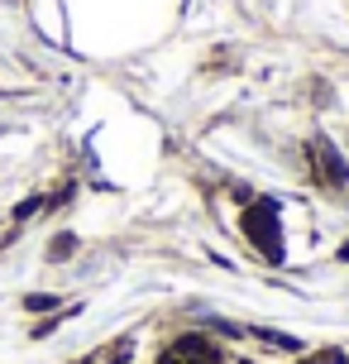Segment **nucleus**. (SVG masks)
Returning <instances> with one entry per match:
<instances>
[{
    "label": "nucleus",
    "mask_w": 349,
    "mask_h": 364,
    "mask_svg": "<svg viewBox=\"0 0 349 364\" xmlns=\"http://www.w3.org/2000/svg\"><path fill=\"white\" fill-rule=\"evenodd\" d=\"M244 235L254 240L263 259H282V230H277V206L273 201H254V206H244Z\"/></svg>",
    "instance_id": "1"
},
{
    "label": "nucleus",
    "mask_w": 349,
    "mask_h": 364,
    "mask_svg": "<svg viewBox=\"0 0 349 364\" xmlns=\"http://www.w3.org/2000/svg\"><path fill=\"white\" fill-rule=\"evenodd\" d=\"M311 164H316V178L326 182V187H349V164L340 159V149H335L326 134L311 139Z\"/></svg>",
    "instance_id": "2"
},
{
    "label": "nucleus",
    "mask_w": 349,
    "mask_h": 364,
    "mask_svg": "<svg viewBox=\"0 0 349 364\" xmlns=\"http://www.w3.org/2000/svg\"><path fill=\"white\" fill-rule=\"evenodd\" d=\"M249 336H258L268 350H282V355H301V341L287 336V331H268V326H249Z\"/></svg>",
    "instance_id": "3"
},
{
    "label": "nucleus",
    "mask_w": 349,
    "mask_h": 364,
    "mask_svg": "<svg viewBox=\"0 0 349 364\" xmlns=\"http://www.w3.org/2000/svg\"><path fill=\"white\" fill-rule=\"evenodd\" d=\"M24 307H29V311H53L57 297H48V292H29V297H24Z\"/></svg>",
    "instance_id": "4"
},
{
    "label": "nucleus",
    "mask_w": 349,
    "mask_h": 364,
    "mask_svg": "<svg viewBox=\"0 0 349 364\" xmlns=\"http://www.w3.org/2000/svg\"><path fill=\"white\" fill-rule=\"evenodd\" d=\"M34 211H43V197H24V201L15 206V220H29Z\"/></svg>",
    "instance_id": "5"
},
{
    "label": "nucleus",
    "mask_w": 349,
    "mask_h": 364,
    "mask_svg": "<svg viewBox=\"0 0 349 364\" xmlns=\"http://www.w3.org/2000/svg\"><path fill=\"white\" fill-rule=\"evenodd\" d=\"M72 250H77V240H72V235H57V240H53V250H48V259H67Z\"/></svg>",
    "instance_id": "6"
},
{
    "label": "nucleus",
    "mask_w": 349,
    "mask_h": 364,
    "mask_svg": "<svg viewBox=\"0 0 349 364\" xmlns=\"http://www.w3.org/2000/svg\"><path fill=\"white\" fill-rule=\"evenodd\" d=\"M301 364H349V360H345V350H321V355H311Z\"/></svg>",
    "instance_id": "7"
},
{
    "label": "nucleus",
    "mask_w": 349,
    "mask_h": 364,
    "mask_svg": "<svg viewBox=\"0 0 349 364\" xmlns=\"http://www.w3.org/2000/svg\"><path fill=\"white\" fill-rule=\"evenodd\" d=\"M72 311H77V307H72ZM62 316H67V311H62ZM62 316H48V321H38V326H34V336H48V331H53L57 321H62Z\"/></svg>",
    "instance_id": "8"
},
{
    "label": "nucleus",
    "mask_w": 349,
    "mask_h": 364,
    "mask_svg": "<svg viewBox=\"0 0 349 364\" xmlns=\"http://www.w3.org/2000/svg\"><path fill=\"white\" fill-rule=\"evenodd\" d=\"M158 364H182V355H172V350H163V355H158Z\"/></svg>",
    "instance_id": "9"
},
{
    "label": "nucleus",
    "mask_w": 349,
    "mask_h": 364,
    "mask_svg": "<svg viewBox=\"0 0 349 364\" xmlns=\"http://www.w3.org/2000/svg\"><path fill=\"white\" fill-rule=\"evenodd\" d=\"M345 259H349V250H345Z\"/></svg>",
    "instance_id": "10"
}]
</instances>
